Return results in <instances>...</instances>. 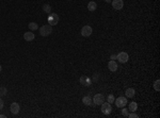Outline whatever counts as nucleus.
<instances>
[{
  "label": "nucleus",
  "mask_w": 160,
  "mask_h": 118,
  "mask_svg": "<svg viewBox=\"0 0 160 118\" xmlns=\"http://www.w3.org/2000/svg\"><path fill=\"white\" fill-rule=\"evenodd\" d=\"M52 32V26L50 25H44L39 28V34L42 36H48Z\"/></svg>",
  "instance_id": "nucleus-1"
},
{
  "label": "nucleus",
  "mask_w": 160,
  "mask_h": 118,
  "mask_svg": "<svg viewBox=\"0 0 160 118\" xmlns=\"http://www.w3.org/2000/svg\"><path fill=\"white\" fill-rule=\"evenodd\" d=\"M47 20H48V25L56 26L59 22V16H58V14H56V13H50L48 15Z\"/></svg>",
  "instance_id": "nucleus-2"
},
{
  "label": "nucleus",
  "mask_w": 160,
  "mask_h": 118,
  "mask_svg": "<svg viewBox=\"0 0 160 118\" xmlns=\"http://www.w3.org/2000/svg\"><path fill=\"white\" fill-rule=\"evenodd\" d=\"M116 60L119 62V63H126V62H128L129 60V55L127 52H119L118 54H116Z\"/></svg>",
  "instance_id": "nucleus-3"
},
{
  "label": "nucleus",
  "mask_w": 160,
  "mask_h": 118,
  "mask_svg": "<svg viewBox=\"0 0 160 118\" xmlns=\"http://www.w3.org/2000/svg\"><path fill=\"white\" fill-rule=\"evenodd\" d=\"M102 112H103V114H105V115L111 114V112H112L111 103H109V102H104V103L102 104Z\"/></svg>",
  "instance_id": "nucleus-4"
},
{
  "label": "nucleus",
  "mask_w": 160,
  "mask_h": 118,
  "mask_svg": "<svg viewBox=\"0 0 160 118\" xmlns=\"http://www.w3.org/2000/svg\"><path fill=\"white\" fill-rule=\"evenodd\" d=\"M115 102V105L117 108H124L126 107V104H127V98L126 97H118L117 99L114 100Z\"/></svg>",
  "instance_id": "nucleus-5"
},
{
  "label": "nucleus",
  "mask_w": 160,
  "mask_h": 118,
  "mask_svg": "<svg viewBox=\"0 0 160 118\" xmlns=\"http://www.w3.org/2000/svg\"><path fill=\"white\" fill-rule=\"evenodd\" d=\"M92 100H93V102L96 104V105H102V104L104 103V101H105V97L102 94H96Z\"/></svg>",
  "instance_id": "nucleus-6"
},
{
  "label": "nucleus",
  "mask_w": 160,
  "mask_h": 118,
  "mask_svg": "<svg viewBox=\"0 0 160 118\" xmlns=\"http://www.w3.org/2000/svg\"><path fill=\"white\" fill-rule=\"evenodd\" d=\"M93 32V29L90 26H83L82 29H81V35L84 37H89Z\"/></svg>",
  "instance_id": "nucleus-7"
},
{
  "label": "nucleus",
  "mask_w": 160,
  "mask_h": 118,
  "mask_svg": "<svg viewBox=\"0 0 160 118\" xmlns=\"http://www.w3.org/2000/svg\"><path fill=\"white\" fill-rule=\"evenodd\" d=\"M10 111L12 112V114L17 115L19 113V111H21V107H19V104L17 102H13L10 107Z\"/></svg>",
  "instance_id": "nucleus-8"
},
{
  "label": "nucleus",
  "mask_w": 160,
  "mask_h": 118,
  "mask_svg": "<svg viewBox=\"0 0 160 118\" xmlns=\"http://www.w3.org/2000/svg\"><path fill=\"white\" fill-rule=\"evenodd\" d=\"M112 6L115 10H122L124 6L123 0H112Z\"/></svg>",
  "instance_id": "nucleus-9"
},
{
  "label": "nucleus",
  "mask_w": 160,
  "mask_h": 118,
  "mask_svg": "<svg viewBox=\"0 0 160 118\" xmlns=\"http://www.w3.org/2000/svg\"><path fill=\"white\" fill-rule=\"evenodd\" d=\"M80 83H81V85H83V86H90L92 84V79H90L86 76H82L80 78Z\"/></svg>",
  "instance_id": "nucleus-10"
},
{
  "label": "nucleus",
  "mask_w": 160,
  "mask_h": 118,
  "mask_svg": "<svg viewBox=\"0 0 160 118\" xmlns=\"http://www.w3.org/2000/svg\"><path fill=\"white\" fill-rule=\"evenodd\" d=\"M24 38L27 42H32L33 39L35 38V35H34V33H32V32H26L24 34Z\"/></svg>",
  "instance_id": "nucleus-11"
},
{
  "label": "nucleus",
  "mask_w": 160,
  "mask_h": 118,
  "mask_svg": "<svg viewBox=\"0 0 160 118\" xmlns=\"http://www.w3.org/2000/svg\"><path fill=\"white\" fill-rule=\"evenodd\" d=\"M108 68L111 70V71H116L117 70V64L115 61H110L108 63Z\"/></svg>",
  "instance_id": "nucleus-12"
},
{
  "label": "nucleus",
  "mask_w": 160,
  "mask_h": 118,
  "mask_svg": "<svg viewBox=\"0 0 160 118\" xmlns=\"http://www.w3.org/2000/svg\"><path fill=\"white\" fill-rule=\"evenodd\" d=\"M82 102L83 104H85V105H92L93 104V100H92V98L90 96H85L82 98Z\"/></svg>",
  "instance_id": "nucleus-13"
},
{
  "label": "nucleus",
  "mask_w": 160,
  "mask_h": 118,
  "mask_svg": "<svg viewBox=\"0 0 160 118\" xmlns=\"http://www.w3.org/2000/svg\"><path fill=\"white\" fill-rule=\"evenodd\" d=\"M125 94H126V96H127L128 98H133V97H135V95H136V90L133 88H127V89H126V91H125Z\"/></svg>",
  "instance_id": "nucleus-14"
},
{
  "label": "nucleus",
  "mask_w": 160,
  "mask_h": 118,
  "mask_svg": "<svg viewBox=\"0 0 160 118\" xmlns=\"http://www.w3.org/2000/svg\"><path fill=\"white\" fill-rule=\"evenodd\" d=\"M88 9H89V11H91V12H94V11L97 9L96 2H95V1H90V2L88 3Z\"/></svg>",
  "instance_id": "nucleus-15"
},
{
  "label": "nucleus",
  "mask_w": 160,
  "mask_h": 118,
  "mask_svg": "<svg viewBox=\"0 0 160 118\" xmlns=\"http://www.w3.org/2000/svg\"><path fill=\"white\" fill-rule=\"evenodd\" d=\"M128 109H129V111H131V112H136V111L138 110V103L135 102V101L130 102L129 105H128Z\"/></svg>",
  "instance_id": "nucleus-16"
},
{
  "label": "nucleus",
  "mask_w": 160,
  "mask_h": 118,
  "mask_svg": "<svg viewBox=\"0 0 160 118\" xmlns=\"http://www.w3.org/2000/svg\"><path fill=\"white\" fill-rule=\"evenodd\" d=\"M28 27H29V29H30L31 31H35V30L38 29V26H37L36 22H30V23L28 25Z\"/></svg>",
  "instance_id": "nucleus-17"
},
{
  "label": "nucleus",
  "mask_w": 160,
  "mask_h": 118,
  "mask_svg": "<svg viewBox=\"0 0 160 118\" xmlns=\"http://www.w3.org/2000/svg\"><path fill=\"white\" fill-rule=\"evenodd\" d=\"M43 11L48 13V14H50L51 13V5L50 4H44L43 5Z\"/></svg>",
  "instance_id": "nucleus-18"
},
{
  "label": "nucleus",
  "mask_w": 160,
  "mask_h": 118,
  "mask_svg": "<svg viewBox=\"0 0 160 118\" xmlns=\"http://www.w3.org/2000/svg\"><path fill=\"white\" fill-rule=\"evenodd\" d=\"M6 94H8V89H6V87H4V86L0 87V97L5 96Z\"/></svg>",
  "instance_id": "nucleus-19"
},
{
  "label": "nucleus",
  "mask_w": 160,
  "mask_h": 118,
  "mask_svg": "<svg viewBox=\"0 0 160 118\" xmlns=\"http://www.w3.org/2000/svg\"><path fill=\"white\" fill-rule=\"evenodd\" d=\"M114 100H115V98H114V96H113L112 94H110L108 97H107V102H109V103H113L114 102Z\"/></svg>",
  "instance_id": "nucleus-20"
},
{
  "label": "nucleus",
  "mask_w": 160,
  "mask_h": 118,
  "mask_svg": "<svg viewBox=\"0 0 160 118\" xmlns=\"http://www.w3.org/2000/svg\"><path fill=\"white\" fill-rule=\"evenodd\" d=\"M159 84H160V81H159V80H156V81H155V83H154V88H155V90H157V91H159V90H160Z\"/></svg>",
  "instance_id": "nucleus-21"
},
{
  "label": "nucleus",
  "mask_w": 160,
  "mask_h": 118,
  "mask_svg": "<svg viewBox=\"0 0 160 118\" xmlns=\"http://www.w3.org/2000/svg\"><path fill=\"white\" fill-rule=\"evenodd\" d=\"M122 114H123V116H125V117H128V115H129L128 110H127V109H123V110H122Z\"/></svg>",
  "instance_id": "nucleus-22"
},
{
  "label": "nucleus",
  "mask_w": 160,
  "mask_h": 118,
  "mask_svg": "<svg viewBox=\"0 0 160 118\" xmlns=\"http://www.w3.org/2000/svg\"><path fill=\"white\" fill-rule=\"evenodd\" d=\"M128 117H129V118H138V117H139V115H138V114H136L135 112H133V113L129 114V115H128Z\"/></svg>",
  "instance_id": "nucleus-23"
},
{
  "label": "nucleus",
  "mask_w": 160,
  "mask_h": 118,
  "mask_svg": "<svg viewBox=\"0 0 160 118\" xmlns=\"http://www.w3.org/2000/svg\"><path fill=\"white\" fill-rule=\"evenodd\" d=\"M3 105H4V102H3V100L0 98V110H2L3 109Z\"/></svg>",
  "instance_id": "nucleus-24"
},
{
  "label": "nucleus",
  "mask_w": 160,
  "mask_h": 118,
  "mask_svg": "<svg viewBox=\"0 0 160 118\" xmlns=\"http://www.w3.org/2000/svg\"><path fill=\"white\" fill-rule=\"evenodd\" d=\"M110 60H111V61H114V60H116V54H111V56H110Z\"/></svg>",
  "instance_id": "nucleus-25"
},
{
  "label": "nucleus",
  "mask_w": 160,
  "mask_h": 118,
  "mask_svg": "<svg viewBox=\"0 0 160 118\" xmlns=\"http://www.w3.org/2000/svg\"><path fill=\"white\" fill-rule=\"evenodd\" d=\"M6 116L5 115H2V114H0V118H5Z\"/></svg>",
  "instance_id": "nucleus-26"
},
{
  "label": "nucleus",
  "mask_w": 160,
  "mask_h": 118,
  "mask_svg": "<svg viewBox=\"0 0 160 118\" xmlns=\"http://www.w3.org/2000/svg\"><path fill=\"white\" fill-rule=\"evenodd\" d=\"M105 1H106V2H108V3H110V2H111V0H105Z\"/></svg>",
  "instance_id": "nucleus-27"
},
{
  "label": "nucleus",
  "mask_w": 160,
  "mask_h": 118,
  "mask_svg": "<svg viewBox=\"0 0 160 118\" xmlns=\"http://www.w3.org/2000/svg\"><path fill=\"white\" fill-rule=\"evenodd\" d=\"M1 70H2V67H1V65H0V73H1Z\"/></svg>",
  "instance_id": "nucleus-28"
}]
</instances>
